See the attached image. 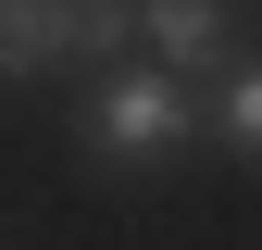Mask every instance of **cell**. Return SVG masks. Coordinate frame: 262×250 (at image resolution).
<instances>
[{
    "label": "cell",
    "mask_w": 262,
    "mask_h": 250,
    "mask_svg": "<svg viewBox=\"0 0 262 250\" xmlns=\"http://www.w3.org/2000/svg\"><path fill=\"white\" fill-rule=\"evenodd\" d=\"M225 150L262 163V62H225Z\"/></svg>",
    "instance_id": "obj_4"
},
{
    "label": "cell",
    "mask_w": 262,
    "mask_h": 250,
    "mask_svg": "<svg viewBox=\"0 0 262 250\" xmlns=\"http://www.w3.org/2000/svg\"><path fill=\"white\" fill-rule=\"evenodd\" d=\"M75 13H100V0H75Z\"/></svg>",
    "instance_id": "obj_5"
},
{
    "label": "cell",
    "mask_w": 262,
    "mask_h": 250,
    "mask_svg": "<svg viewBox=\"0 0 262 250\" xmlns=\"http://www.w3.org/2000/svg\"><path fill=\"white\" fill-rule=\"evenodd\" d=\"M138 38L162 75H225L237 62V13L225 0H138Z\"/></svg>",
    "instance_id": "obj_3"
},
{
    "label": "cell",
    "mask_w": 262,
    "mask_h": 250,
    "mask_svg": "<svg viewBox=\"0 0 262 250\" xmlns=\"http://www.w3.org/2000/svg\"><path fill=\"white\" fill-rule=\"evenodd\" d=\"M200 100H187V75H162V62H113L100 100H88V150L100 163H175Z\"/></svg>",
    "instance_id": "obj_2"
},
{
    "label": "cell",
    "mask_w": 262,
    "mask_h": 250,
    "mask_svg": "<svg viewBox=\"0 0 262 250\" xmlns=\"http://www.w3.org/2000/svg\"><path fill=\"white\" fill-rule=\"evenodd\" d=\"M138 50V0H100V13H75V0H0V88L50 75V62H125Z\"/></svg>",
    "instance_id": "obj_1"
}]
</instances>
